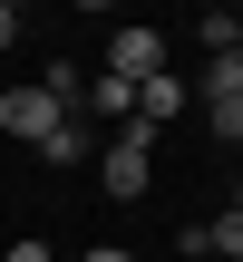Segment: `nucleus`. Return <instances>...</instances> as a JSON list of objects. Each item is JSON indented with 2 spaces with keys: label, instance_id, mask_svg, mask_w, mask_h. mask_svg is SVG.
Wrapping results in <instances>:
<instances>
[{
  "label": "nucleus",
  "instance_id": "9d476101",
  "mask_svg": "<svg viewBox=\"0 0 243 262\" xmlns=\"http://www.w3.org/2000/svg\"><path fill=\"white\" fill-rule=\"evenodd\" d=\"M10 39H19V10H10V0H0V49H10Z\"/></svg>",
  "mask_w": 243,
  "mask_h": 262
},
{
  "label": "nucleus",
  "instance_id": "1a4fd4ad",
  "mask_svg": "<svg viewBox=\"0 0 243 262\" xmlns=\"http://www.w3.org/2000/svg\"><path fill=\"white\" fill-rule=\"evenodd\" d=\"M0 262H58V253H49V243H10Z\"/></svg>",
  "mask_w": 243,
  "mask_h": 262
},
{
  "label": "nucleus",
  "instance_id": "f03ea898",
  "mask_svg": "<svg viewBox=\"0 0 243 262\" xmlns=\"http://www.w3.org/2000/svg\"><path fill=\"white\" fill-rule=\"evenodd\" d=\"M58 117H68V107H58V97H49V88H39V78H29V88H10V97H0V126H10V136H19V146H39V136H49V126H58Z\"/></svg>",
  "mask_w": 243,
  "mask_h": 262
},
{
  "label": "nucleus",
  "instance_id": "6e6552de",
  "mask_svg": "<svg viewBox=\"0 0 243 262\" xmlns=\"http://www.w3.org/2000/svg\"><path fill=\"white\" fill-rule=\"evenodd\" d=\"M205 253H214V262H243V214H224V224H205Z\"/></svg>",
  "mask_w": 243,
  "mask_h": 262
},
{
  "label": "nucleus",
  "instance_id": "f257e3e1",
  "mask_svg": "<svg viewBox=\"0 0 243 262\" xmlns=\"http://www.w3.org/2000/svg\"><path fill=\"white\" fill-rule=\"evenodd\" d=\"M97 175H107V194H117V204H136V194L156 185V136H146V126H117V136H107V156H97Z\"/></svg>",
  "mask_w": 243,
  "mask_h": 262
},
{
  "label": "nucleus",
  "instance_id": "9b49d317",
  "mask_svg": "<svg viewBox=\"0 0 243 262\" xmlns=\"http://www.w3.org/2000/svg\"><path fill=\"white\" fill-rule=\"evenodd\" d=\"M234 58H243V19H234Z\"/></svg>",
  "mask_w": 243,
  "mask_h": 262
},
{
  "label": "nucleus",
  "instance_id": "423d86ee",
  "mask_svg": "<svg viewBox=\"0 0 243 262\" xmlns=\"http://www.w3.org/2000/svg\"><path fill=\"white\" fill-rule=\"evenodd\" d=\"M205 107H243V58H214L205 68Z\"/></svg>",
  "mask_w": 243,
  "mask_h": 262
},
{
  "label": "nucleus",
  "instance_id": "0eeeda50",
  "mask_svg": "<svg viewBox=\"0 0 243 262\" xmlns=\"http://www.w3.org/2000/svg\"><path fill=\"white\" fill-rule=\"evenodd\" d=\"M88 107H97V117H117V126H127V117H136V88H127V78H97V88H88Z\"/></svg>",
  "mask_w": 243,
  "mask_h": 262
},
{
  "label": "nucleus",
  "instance_id": "f8f14e48",
  "mask_svg": "<svg viewBox=\"0 0 243 262\" xmlns=\"http://www.w3.org/2000/svg\"><path fill=\"white\" fill-rule=\"evenodd\" d=\"M234 214H243V204H234Z\"/></svg>",
  "mask_w": 243,
  "mask_h": 262
},
{
  "label": "nucleus",
  "instance_id": "7ed1b4c3",
  "mask_svg": "<svg viewBox=\"0 0 243 262\" xmlns=\"http://www.w3.org/2000/svg\"><path fill=\"white\" fill-rule=\"evenodd\" d=\"M156 68H166V39H156V29H117V39H107V78H127V88H146Z\"/></svg>",
  "mask_w": 243,
  "mask_h": 262
},
{
  "label": "nucleus",
  "instance_id": "39448f33",
  "mask_svg": "<svg viewBox=\"0 0 243 262\" xmlns=\"http://www.w3.org/2000/svg\"><path fill=\"white\" fill-rule=\"evenodd\" d=\"M39 156H49V165H88V126H78V117H58V126L39 136Z\"/></svg>",
  "mask_w": 243,
  "mask_h": 262
},
{
  "label": "nucleus",
  "instance_id": "20e7f679",
  "mask_svg": "<svg viewBox=\"0 0 243 262\" xmlns=\"http://www.w3.org/2000/svg\"><path fill=\"white\" fill-rule=\"evenodd\" d=\"M175 107H185V78H175V68H156V78L136 88V117H127V126H146V136H156V126H166Z\"/></svg>",
  "mask_w": 243,
  "mask_h": 262
}]
</instances>
